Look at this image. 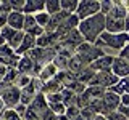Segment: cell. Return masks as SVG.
<instances>
[{
	"label": "cell",
	"mask_w": 129,
	"mask_h": 120,
	"mask_svg": "<svg viewBox=\"0 0 129 120\" xmlns=\"http://www.w3.org/2000/svg\"><path fill=\"white\" fill-rule=\"evenodd\" d=\"M97 43H99L100 46H105V48H113V51H118L123 48L124 45H126L127 42V35L126 32L124 34H108V32H102V34L99 35V40H95Z\"/></svg>",
	"instance_id": "7a4b0ae2"
},
{
	"label": "cell",
	"mask_w": 129,
	"mask_h": 120,
	"mask_svg": "<svg viewBox=\"0 0 129 120\" xmlns=\"http://www.w3.org/2000/svg\"><path fill=\"white\" fill-rule=\"evenodd\" d=\"M18 69H19V72H23V74L26 75V74H31V72H37V69L40 70V67L39 66H34L32 59H29L27 56H24V58H19Z\"/></svg>",
	"instance_id": "9c48e42d"
},
{
	"label": "cell",
	"mask_w": 129,
	"mask_h": 120,
	"mask_svg": "<svg viewBox=\"0 0 129 120\" xmlns=\"http://www.w3.org/2000/svg\"><path fill=\"white\" fill-rule=\"evenodd\" d=\"M23 21H24V16L21 13H18V11H11L7 16V22L10 26V29H13V30L23 29Z\"/></svg>",
	"instance_id": "ba28073f"
},
{
	"label": "cell",
	"mask_w": 129,
	"mask_h": 120,
	"mask_svg": "<svg viewBox=\"0 0 129 120\" xmlns=\"http://www.w3.org/2000/svg\"><path fill=\"white\" fill-rule=\"evenodd\" d=\"M34 43H36V38H34V37H31V35L24 34V37H23V40H21V43H19V46L16 48L15 54H23V53H26V51L32 50Z\"/></svg>",
	"instance_id": "8fae6325"
},
{
	"label": "cell",
	"mask_w": 129,
	"mask_h": 120,
	"mask_svg": "<svg viewBox=\"0 0 129 120\" xmlns=\"http://www.w3.org/2000/svg\"><path fill=\"white\" fill-rule=\"evenodd\" d=\"M7 70H8V67H7V66H3V64H0V80H3V78H5Z\"/></svg>",
	"instance_id": "484cf974"
},
{
	"label": "cell",
	"mask_w": 129,
	"mask_h": 120,
	"mask_svg": "<svg viewBox=\"0 0 129 120\" xmlns=\"http://www.w3.org/2000/svg\"><path fill=\"white\" fill-rule=\"evenodd\" d=\"M111 6H113V2H102L100 3V8H102V13H110V10H111ZM100 13V14H102Z\"/></svg>",
	"instance_id": "603a6c76"
},
{
	"label": "cell",
	"mask_w": 129,
	"mask_h": 120,
	"mask_svg": "<svg viewBox=\"0 0 129 120\" xmlns=\"http://www.w3.org/2000/svg\"><path fill=\"white\" fill-rule=\"evenodd\" d=\"M47 10V14H56L61 11V8H60V2H45V6H44Z\"/></svg>",
	"instance_id": "9a60e30c"
},
{
	"label": "cell",
	"mask_w": 129,
	"mask_h": 120,
	"mask_svg": "<svg viewBox=\"0 0 129 120\" xmlns=\"http://www.w3.org/2000/svg\"><path fill=\"white\" fill-rule=\"evenodd\" d=\"M102 99H103V102L107 104L108 110H111V109H115V107H118V106H119V98H118V94L111 93V91L105 93V96H103Z\"/></svg>",
	"instance_id": "5bb4252c"
},
{
	"label": "cell",
	"mask_w": 129,
	"mask_h": 120,
	"mask_svg": "<svg viewBox=\"0 0 129 120\" xmlns=\"http://www.w3.org/2000/svg\"><path fill=\"white\" fill-rule=\"evenodd\" d=\"M18 70L16 69H8L7 70V75H5V78H3V82L5 83H11V82H15L16 78H18Z\"/></svg>",
	"instance_id": "d6986e66"
},
{
	"label": "cell",
	"mask_w": 129,
	"mask_h": 120,
	"mask_svg": "<svg viewBox=\"0 0 129 120\" xmlns=\"http://www.w3.org/2000/svg\"><path fill=\"white\" fill-rule=\"evenodd\" d=\"M5 22H7V16H5V13H3V14H0V27H2Z\"/></svg>",
	"instance_id": "4316f807"
},
{
	"label": "cell",
	"mask_w": 129,
	"mask_h": 120,
	"mask_svg": "<svg viewBox=\"0 0 129 120\" xmlns=\"http://www.w3.org/2000/svg\"><path fill=\"white\" fill-rule=\"evenodd\" d=\"M127 102H129V99H127V93H124V94H123V106H127Z\"/></svg>",
	"instance_id": "83f0119b"
},
{
	"label": "cell",
	"mask_w": 129,
	"mask_h": 120,
	"mask_svg": "<svg viewBox=\"0 0 129 120\" xmlns=\"http://www.w3.org/2000/svg\"><path fill=\"white\" fill-rule=\"evenodd\" d=\"M78 19L79 18H90V16L97 14L100 11V3L99 2H79L78 3Z\"/></svg>",
	"instance_id": "3957f363"
},
{
	"label": "cell",
	"mask_w": 129,
	"mask_h": 120,
	"mask_svg": "<svg viewBox=\"0 0 129 120\" xmlns=\"http://www.w3.org/2000/svg\"><path fill=\"white\" fill-rule=\"evenodd\" d=\"M103 27H105V16L97 13L90 18H86L79 24V34L86 42L94 43L99 38V35L102 34Z\"/></svg>",
	"instance_id": "6da1fadb"
},
{
	"label": "cell",
	"mask_w": 129,
	"mask_h": 120,
	"mask_svg": "<svg viewBox=\"0 0 129 120\" xmlns=\"http://www.w3.org/2000/svg\"><path fill=\"white\" fill-rule=\"evenodd\" d=\"M108 118L110 120H126V117H124L123 114H118V112H110V114H108Z\"/></svg>",
	"instance_id": "d4e9b609"
},
{
	"label": "cell",
	"mask_w": 129,
	"mask_h": 120,
	"mask_svg": "<svg viewBox=\"0 0 129 120\" xmlns=\"http://www.w3.org/2000/svg\"><path fill=\"white\" fill-rule=\"evenodd\" d=\"M111 66H113V72H115V77H121V78H124L127 75V72H129V62H127V59H121V58H116V59H113V62H111Z\"/></svg>",
	"instance_id": "52a82bcc"
},
{
	"label": "cell",
	"mask_w": 129,
	"mask_h": 120,
	"mask_svg": "<svg viewBox=\"0 0 129 120\" xmlns=\"http://www.w3.org/2000/svg\"><path fill=\"white\" fill-rule=\"evenodd\" d=\"M34 19H36V24H37L39 27L45 29V26L48 24V19H50V14H47V13H37V14L34 16Z\"/></svg>",
	"instance_id": "2e32d148"
},
{
	"label": "cell",
	"mask_w": 129,
	"mask_h": 120,
	"mask_svg": "<svg viewBox=\"0 0 129 120\" xmlns=\"http://www.w3.org/2000/svg\"><path fill=\"white\" fill-rule=\"evenodd\" d=\"M0 94H2V102L3 104H7V106H15V104L19 101L21 91H19L16 86H7Z\"/></svg>",
	"instance_id": "5b68a950"
},
{
	"label": "cell",
	"mask_w": 129,
	"mask_h": 120,
	"mask_svg": "<svg viewBox=\"0 0 129 120\" xmlns=\"http://www.w3.org/2000/svg\"><path fill=\"white\" fill-rule=\"evenodd\" d=\"M82 117L84 118H89V117H90V118H94L95 117V110L94 109H92V107H84V110H82Z\"/></svg>",
	"instance_id": "7402d4cb"
},
{
	"label": "cell",
	"mask_w": 129,
	"mask_h": 120,
	"mask_svg": "<svg viewBox=\"0 0 129 120\" xmlns=\"http://www.w3.org/2000/svg\"><path fill=\"white\" fill-rule=\"evenodd\" d=\"M50 106H52V110H55L56 114H63L64 112V106L61 102H55V104H50Z\"/></svg>",
	"instance_id": "cb8c5ba5"
},
{
	"label": "cell",
	"mask_w": 129,
	"mask_h": 120,
	"mask_svg": "<svg viewBox=\"0 0 129 120\" xmlns=\"http://www.w3.org/2000/svg\"><path fill=\"white\" fill-rule=\"evenodd\" d=\"M45 6V2H37V0H29V2H24V6H23V11L26 14H31V13H40Z\"/></svg>",
	"instance_id": "7c38bea8"
},
{
	"label": "cell",
	"mask_w": 129,
	"mask_h": 120,
	"mask_svg": "<svg viewBox=\"0 0 129 120\" xmlns=\"http://www.w3.org/2000/svg\"><path fill=\"white\" fill-rule=\"evenodd\" d=\"M18 86H27L31 83V78L27 77V75H24V74H19L18 75Z\"/></svg>",
	"instance_id": "44dd1931"
},
{
	"label": "cell",
	"mask_w": 129,
	"mask_h": 120,
	"mask_svg": "<svg viewBox=\"0 0 129 120\" xmlns=\"http://www.w3.org/2000/svg\"><path fill=\"white\" fill-rule=\"evenodd\" d=\"M111 62H113V58H110V56H102L100 59H97V61L92 64V69H100L102 72L108 70L111 67Z\"/></svg>",
	"instance_id": "4fadbf2b"
},
{
	"label": "cell",
	"mask_w": 129,
	"mask_h": 120,
	"mask_svg": "<svg viewBox=\"0 0 129 120\" xmlns=\"http://www.w3.org/2000/svg\"><path fill=\"white\" fill-rule=\"evenodd\" d=\"M3 120H21L16 110H5L3 114Z\"/></svg>",
	"instance_id": "ffe728a7"
},
{
	"label": "cell",
	"mask_w": 129,
	"mask_h": 120,
	"mask_svg": "<svg viewBox=\"0 0 129 120\" xmlns=\"http://www.w3.org/2000/svg\"><path fill=\"white\" fill-rule=\"evenodd\" d=\"M105 27L108 29V34H113V32L124 34L126 32V21L124 19H111L110 16H107L105 18Z\"/></svg>",
	"instance_id": "8992f818"
},
{
	"label": "cell",
	"mask_w": 129,
	"mask_h": 120,
	"mask_svg": "<svg viewBox=\"0 0 129 120\" xmlns=\"http://www.w3.org/2000/svg\"><path fill=\"white\" fill-rule=\"evenodd\" d=\"M2 40H7L8 42V46H13V48H18L19 46V43H21V40L24 37V34L23 32H19V30H13V29H10V27H3L2 29Z\"/></svg>",
	"instance_id": "277c9868"
},
{
	"label": "cell",
	"mask_w": 129,
	"mask_h": 120,
	"mask_svg": "<svg viewBox=\"0 0 129 120\" xmlns=\"http://www.w3.org/2000/svg\"><path fill=\"white\" fill-rule=\"evenodd\" d=\"M34 26H37L34 16H32V14H26V16H24V21H23V27H26V32L29 29H32Z\"/></svg>",
	"instance_id": "ac0fdd59"
},
{
	"label": "cell",
	"mask_w": 129,
	"mask_h": 120,
	"mask_svg": "<svg viewBox=\"0 0 129 120\" xmlns=\"http://www.w3.org/2000/svg\"><path fill=\"white\" fill-rule=\"evenodd\" d=\"M2 107H3V102H2V99H0V110H2Z\"/></svg>",
	"instance_id": "f1b7e54d"
},
{
	"label": "cell",
	"mask_w": 129,
	"mask_h": 120,
	"mask_svg": "<svg viewBox=\"0 0 129 120\" xmlns=\"http://www.w3.org/2000/svg\"><path fill=\"white\" fill-rule=\"evenodd\" d=\"M60 8H61V11L70 14L78 8V2H60Z\"/></svg>",
	"instance_id": "e0dca14e"
},
{
	"label": "cell",
	"mask_w": 129,
	"mask_h": 120,
	"mask_svg": "<svg viewBox=\"0 0 129 120\" xmlns=\"http://www.w3.org/2000/svg\"><path fill=\"white\" fill-rule=\"evenodd\" d=\"M55 75H56V67L50 62L40 67V74H37V77L40 82H47V80H52V77H55Z\"/></svg>",
	"instance_id": "30bf717a"
}]
</instances>
